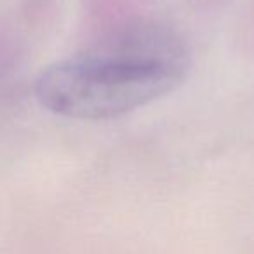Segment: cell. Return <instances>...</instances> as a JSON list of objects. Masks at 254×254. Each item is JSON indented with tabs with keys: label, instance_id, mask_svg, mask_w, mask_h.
I'll return each instance as SVG.
<instances>
[{
	"label": "cell",
	"instance_id": "6da1fadb",
	"mask_svg": "<svg viewBox=\"0 0 254 254\" xmlns=\"http://www.w3.org/2000/svg\"><path fill=\"white\" fill-rule=\"evenodd\" d=\"M190 66V47L174 26L126 16L47 64L33 80V96L44 110L64 119L112 120L173 92Z\"/></svg>",
	"mask_w": 254,
	"mask_h": 254
}]
</instances>
